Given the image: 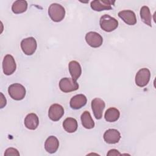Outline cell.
I'll list each match as a JSON object with an SVG mask.
<instances>
[{
    "label": "cell",
    "instance_id": "cell-3",
    "mask_svg": "<svg viewBox=\"0 0 156 156\" xmlns=\"http://www.w3.org/2000/svg\"><path fill=\"white\" fill-rule=\"evenodd\" d=\"M8 93L10 96L15 101H21L26 96V91L24 87L18 83L10 85L8 88Z\"/></svg>",
    "mask_w": 156,
    "mask_h": 156
},
{
    "label": "cell",
    "instance_id": "cell-23",
    "mask_svg": "<svg viewBox=\"0 0 156 156\" xmlns=\"http://www.w3.org/2000/svg\"><path fill=\"white\" fill-rule=\"evenodd\" d=\"M20 152L18 151L13 147H9L7 148L5 152H4V156H9V155H15V156H19Z\"/></svg>",
    "mask_w": 156,
    "mask_h": 156
},
{
    "label": "cell",
    "instance_id": "cell-14",
    "mask_svg": "<svg viewBox=\"0 0 156 156\" xmlns=\"http://www.w3.org/2000/svg\"><path fill=\"white\" fill-rule=\"evenodd\" d=\"M87 99L86 96L83 94H79L74 96L70 100L69 105L71 108L78 110L83 107L87 104Z\"/></svg>",
    "mask_w": 156,
    "mask_h": 156
},
{
    "label": "cell",
    "instance_id": "cell-4",
    "mask_svg": "<svg viewBox=\"0 0 156 156\" xmlns=\"http://www.w3.org/2000/svg\"><path fill=\"white\" fill-rule=\"evenodd\" d=\"M21 48L23 52L27 55H31L35 52L37 48L36 40L34 37H27L21 41Z\"/></svg>",
    "mask_w": 156,
    "mask_h": 156
},
{
    "label": "cell",
    "instance_id": "cell-24",
    "mask_svg": "<svg viewBox=\"0 0 156 156\" xmlns=\"http://www.w3.org/2000/svg\"><path fill=\"white\" fill-rule=\"evenodd\" d=\"M1 104H0V108H2L4 106L6 105L7 104V100L4 97L2 93H1Z\"/></svg>",
    "mask_w": 156,
    "mask_h": 156
},
{
    "label": "cell",
    "instance_id": "cell-12",
    "mask_svg": "<svg viewBox=\"0 0 156 156\" xmlns=\"http://www.w3.org/2000/svg\"><path fill=\"white\" fill-rule=\"evenodd\" d=\"M103 138L107 143L116 144L118 143L121 139V134L118 130L110 129L104 132Z\"/></svg>",
    "mask_w": 156,
    "mask_h": 156
},
{
    "label": "cell",
    "instance_id": "cell-8",
    "mask_svg": "<svg viewBox=\"0 0 156 156\" xmlns=\"http://www.w3.org/2000/svg\"><path fill=\"white\" fill-rule=\"evenodd\" d=\"M87 43L92 48H99L103 43L102 36L96 32H89L86 34L85 37Z\"/></svg>",
    "mask_w": 156,
    "mask_h": 156
},
{
    "label": "cell",
    "instance_id": "cell-2",
    "mask_svg": "<svg viewBox=\"0 0 156 156\" xmlns=\"http://www.w3.org/2000/svg\"><path fill=\"white\" fill-rule=\"evenodd\" d=\"M99 25L101 28L107 32H110L115 30L118 26V20L110 16L105 14L102 15L99 20Z\"/></svg>",
    "mask_w": 156,
    "mask_h": 156
},
{
    "label": "cell",
    "instance_id": "cell-13",
    "mask_svg": "<svg viewBox=\"0 0 156 156\" xmlns=\"http://www.w3.org/2000/svg\"><path fill=\"white\" fill-rule=\"evenodd\" d=\"M118 16L127 24L133 26L136 23V18L134 12L130 10H124L118 13Z\"/></svg>",
    "mask_w": 156,
    "mask_h": 156
},
{
    "label": "cell",
    "instance_id": "cell-22",
    "mask_svg": "<svg viewBox=\"0 0 156 156\" xmlns=\"http://www.w3.org/2000/svg\"><path fill=\"white\" fill-rule=\"evenodd\" d=\"M27 9V2L26 1H15L12 5V10L15 14H20L25 12Z\"/></svg>",
    "mask_w": 156,
    "mask_h": 156
},
{
    "label": "cell",
    "instance_id": "cell-18",
    "mask_svg": "<svg viewBox=\"0 0 156 156\" xmlns=\"http://www.w3.org/2000/svg\"><path fill=\"white\" fill-rule=\"evenodd\" d=\"M63 127L68 133L75 132L78 127L77 121L75 118H67L63 122Z\"/></svg>",
    "mask_w": 156,
    "mask_h": 156
},
{
    "label": "cell",
    "instance_id": "cell-17",
    "mask_svg": "<svg viewBox=\"0 0 156 156\" xmlns=\"http://www.w3.org/2000/svg\"><path fill=\"white\" fill-rule=\"evenodd\" d=\"M68 68L71 78L76 81L82 74V68L80 63L76 60H72L69 63Z\"/></svg>",
    "mask_w": 156,
    "mask_h": 156
},
{
    "label": "cell",
    "instance_id": "cell-5",
    "mask_svg": "<svg viewBox=\"0 0 156 156\" xmlns=\"http://www.w3.org/2000/svg\"><path fill=\"white\" fill-rule=\"evenodd\" d=\"M151 78V72L149 69L143 68L140 69L135 75V82L137 86L143 87L147 85Z\"/></svg>",
    "mask_w": 156,
    "mask_h": 156
},
{
    "label": "cell",
    "instance_id": "cell-10",
    "mask_svg": "<svg viewBox=\"0 0 156 156\" xmlns=\"http://www.w3.org/2000/svg\"><path fill=\"white\" fill-rule=\"evenodd\" d=\"M115 1L110 0H94L91 2V8L97 12L109 10L112 9V5H114Z\"/></svg>",
    "mask_w": 156,
    "mask_h": 156
},
{
    "label": "cell",
    "instance_id": "cell-6",
    "mask_svg": "<svg viewBox=\"0 0 156 156\" xmlns=\"http://www.w3.org/2000/svg\"><path fill=\"white\" fill-rule=\"evenodd\" d=\"M78 83L72 78L64 77L59 82V88L63 93H69L79 89Z\"/></svg>",
    "mask_w": 156,
    "mask_h": 156
},
{
    "label": "cell",
    "instance_id": "cell-16",
    "mask_svg": "<svg viewBox=\"0 0 156 156\" xmlns=\"http://www.w3.org/2000/svg\"><path fill=\"white\" fill-rule=\"evenodd\" d=\"M25 127L29 130H35L39 124V119L38 116L34 113L28 114L24 119Z\"/></svg>",
    "mask_w": 156,
    "mask_h": 156
},
{
    "label": "cell",
    "instance_id": "cell-25",
    "mask_svg": "<svg viewBox=\"0 0 156 156\" xmlns=\"http://www.w3.org/2000/svg\"><path fill=\"white\" fill-rule=\"evenodd\" d=\"M121 153L119 152V151L116 149H111L108 151V152L107 154V155H120Z\"/></svg>",
    "mask_w": 156,
    "mask_h": 156
},
{
    "label": "cell",
    "instance_id": "cell-1",
    "mask_svg": "<svg viewBox=\"0 0 156 156\" xmlns=\"http://www.w3.org/2000/svg\"><path fill=\"white\" fill-rule=\"evenodd\" d=\"M48 15L54 22H60L65 16V8L57 3L51 4L48 8Z\"/></svg>",
    "mask_w": 156,
    "mask_h": 156
},
{
    "label": "cell",
    "instance_id": "cell-19",
    "mask_svg": "<svg viewBox=\"0 0 156 156\" xmlns=\"http://www.w3.org/2000/svg\"><path fill=\"white\" fill-rule=\"evenodd\" d=\"M120 116V112L118 109L115 107H110L108 108L104 115V118L105 121L107 122H115L116 121Z\"/></svg>",
    "mask_w": 156,
    "mask_h": 156
},
{
    "label": "cell",
    "instance_id": "cell-9",
    "mask_svg": "<svg viewBox=\"0 0 156 156\" xmlns=\"http://www.w3.org/2000/svg\"><path fill=\"white\" fill-rule=\"evenodd\" d=\"M91 106L94 116L96 118V119H101L102 117L104 110L105 107V102L101 98H96L92 100Z\"/></svg>",
    "mask_w": 156,
    "mask_h": 156
},
{
    "label": "cell",
    "instance_id": "cell-15",
    "mask_svg": "<svg viewBox=\"0 0 156 156\" xmlns=\"http://www.w3.org/2000/svg\"><path fill=\"white\" fill-rule=\"evenodd\" d=\"M59 147V141L55 136H49L44 143L45 150L50 154L55 153Z\"/></svg>",
    "mask_w": 156,
    "mask_h": 156
},
{
    "label": "cell",
    "instance_id": "cell-21",
    "mask_svg": "<svg viewBox=\"0 0 156 156\" xmlns=\"http://www.w3.org/2000/svg\"><path fill=\"white\" fill-rule=\"evenodd\" d=\"M140 15L142 21L146 25L152 27V15L147 6L144 5L141 8Z\"/></svg>",
    "mask_w": 156,
    "mask_h": 156
},
{
    "label": "cell",
    "instance_id": "cell-11",
    "mask_svg": "<svg viewBox=\"0 0 156 156\" xmlns=\"http://www.w3.org/2000/svg\"><path fill=\"white\" fill-rule=\"evenodd\" d=\"M64 115L63 107L58 104L51 105L48 110V116L49 119L53 121L60 120Z\"/></svg>",
    "mask_w": 156,
    "mask_h": 156
},
{
    "label": "cell",
    "instance_id": "cell-20",
    "mask_svg": "<svg viewBox=\"0 0 156 156\" xmlns=\"http://www.w3.org/2000/svg\"><path fill=\"white\" fill-rule=\"evenodd\" d=\"M80 120L83 127L87 129H93L94 127V122L91 118L90 113L88 111H85L81 115Z\"/></svg>",
    "mask_w": 156,
    "mask_h": 156
},
{
    "label": "cell",
    "instance_id": "cell-7",
    "mask_svg": "<svg viewBox=\"0 0 156 156\" xmlns=\"http://www.w3.org/2000/svg\"><path fill=\"white\" fill-rule=\"evenodd\" d=\"M16 64L13 57L10 54H7L2 61V69L4 74L9 76L16 70Z\"/></svg>",
    "mask_w": 156,
    "mask_h": 156
}]
</instances>
